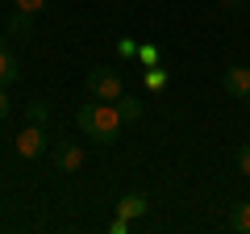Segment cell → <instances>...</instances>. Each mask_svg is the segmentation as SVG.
Segmentation results:
<instances>
[{
    "label": "cell",
    "instance_id": "1",
    "mask_svg": "<svg viewBox=\"0 0 250 234\" xmlns=\"http://www.w3.org/2000/svg\"><path fill=\"white\" fill-rule=\"evenodd\" d=\"M75 121H80V130L92 138V142H100V146H113L117 134H121V126H125L113 100H92V105H83Z\"/></svg>",
    "mask_w": 250,
    "mask_h": 234
},
{
    "label": "cell",
    "instance_id": "2",
    "mask_svg": "<svg viewBox=\"0 0 250 234\" xmlns=\"http://www.w3.org/2000/svg\"><path fill=\"white\" fill-rule=\"evenodd\" d=\"M121 92H125L121 71H113V67H92L88 71V96L92 100H117Z\"/></svg>",
    "mask_w": 250,
    "mask_h": 234
},
{
    "label": "cell",
    "instance_id": "3",
    "mask_svg": "<svg viewBox=\"0 0 250 234\" xmlns=\"http://www.w3.org/2000/svg\"><path fill=\"white\" fill-rule=\"evenodd\" d=\"M42 151H46V134H42V126L29 121V126L17 134V155H21V159H38Z\"/></svg>",
    "mask_w": 250,
    "mask_h": 234
},
{
    "label": "cell",
    "instance_id": "4",
    "mask_svg": "<svg viewBox=\"0 0 250 234\" xmlns=\"http://www.w3.org/2000/svg\"><path fill=\"white\" fill-rule=\"evenodd\" d=\"M221 88L229 92V96L246 100V96H250V67H225V75H221Z\"/></svg>",
    "mask_w": 250,
    "mask_h": 234
},
{
    "label": "cell",
    "instance_id": "5",
    "mask_svg": "<svg viewBox=\"0 0 250 234\" xmlns=\"http://www.w3.org/2000/svg\"><path fill=\"white\" fill-rule=\"evenodd\" d=\"M54 167H59V171H80L83 167V146L59 142V146H54Z\"/></svg>",
    "mask_w": 250,
    "mask_h": 234
},
{
    "label": "cell",
    "instance_id": "6",
    "mask_svg": "<svg viewBox=\"0 0 250 234\" xmlns=\"http://www.w3.org/2000/svg\"><path fill=\"white\" fill-rule=\"evenodd\" d=\"M146 213V197L142 192H125L121 201H117V217H125V222H129V217H142Z\"/></svg>",
    "mask_w": 250,
    "mask_h": 234
},
{
    "label": "cell",
    "instance_id": "7",
    "mask_svg": "<svg viewBox=\"0 0 250 234\" xmlns=\"http://www.w3.org/2000/svg\"><path fill=\"white\" fill-rule=\"evenodd\" d=\"M17 59H13V54H9V46H4V42H0V88H9V84L13 80H17Z\"/></svg>",
    "mask_w": 250,
    "mask_h": 234
},
{
    "label": "cell",
    "instance_id": "8",
    "mask_svg": "<svg viewBox=\"0 0 250 234\" xmlns=\"http://www.w3.org/2000/svg\"><path fill=\"white\" fill-rule=\"evenodd\" d=\"M113 105H117V113H121V121H138V117H142V100H138V96H125V92H121Z\"/></svg>",
    "mask_w": 250,
    "mask_h": 234
},
{
    "label": "cell",
    "instance_id": "9",
    "mask_svg": "<svg viewBox=\"0 0 250 234\" xmlns=\"http://www.w3.org/2000/svg\"><path fill=\"white\" fill-rule=\"evenodd\" d=\"M29 29H34V13H25V9H13V13H9V34L25 38Z\"/></svg>",
    "mask_w": 250,
    "mask_h": 234
},
{
    "label": "cell",
    "instance_id": "10",
    "mask_svg": "<svg viewBox=\"0 0 250 234\" xmlns=\"http://www.w3.org/2000/svg\"><path fill=\"white\" fill-rule=\"evenodd\" d=\"M229 226H233L238 234H250V197L233 205V213H229Z\"/></svg>",
    "mask_w": 250,
    "mask_h": 234
},
{
    "label": "cell",
    "instance_id": "11",
    "mask_svg": "<svg viewBox=\"0 0 250 234\" xmlns=\"http://www.w3.org/2000/svg\"><path fill=\"white\" fill-rule=\"evenodd\" d=\"M46 117H50V105L46 100H29V121L34 126H46Z\"/></svg>",
    "mask_w": 250,
    "mask_h": 234
},
{
    "label": "cell",
    "instance_id": "12",
    "mask_svg": "<svg viewBox=\"0 0 250 234\" xmlns=\"http://www.w3.org/2000/svg\"><path fill=\"white\" fill-rule=\"evenodd\" d=\"M13 4H17V9H25V13H42L50 0H13Z\"/></svg>",
    "mask_w": 250,
    "mask_h": 234
},
{
    "label": "cell",
    "instance_id": "13",
    "mask_svg": "<svg viewBox=\"0 0 250 234\" xmlns=\"http://www.w3.org/2000/svg\"><path fill=\"white\" fill-rule=\"evenodd\" d=\"M238 171H242V176H250V142L238 151Z\"/></svg>",
    "mask_w": 250,
    "mask_h": 234
},
{
    "label": "cell",
    "instance_id": "14",
    "mask_svg": "<svg viewBox=\"0 0 250 234\" xmlns=\"http://www.w3.org/2000/svg\"><path fill=\"white\" fill-rule=\"evenodd\" d=\"M4 117H9V92L0 88V121H4Z\"/></svg>",
    "mask_w": 250,
    "mask_h": 234
},
{
    "label": "cell",
    "instance_id": "15",
    "mask_svg": "<svg viewBox=\"0 0 250 234\" xmlns=\"http://www.w3.org/2000/svg\"><path fill=\"white\" fill-rule=\"evenodd\" d=\"M242 4H246V0H221V9H225V13H238Z\"/></svg>",
    "mask_w": 250,
    "mask_h": 234
},
{
    "label": "cell",
    "instance_id": "16",
    "mask_svg": "<svg viewBox=\"0 0 250 234\" xmlns=\"http://www.w3.org/2000/svg\"><path fill=\"white\" fill-rule=\"evenodd\" d=\"M246 9H250V0H246Z\"/></svg>",
    "mask_w": 250,
    "mask_h": 234
},
{
    "label": "cell",
    "instance_id": "17",
    "mask_svg": "<svg viewBox=\"0 0 250 234\" xmlns=\"http://www.w3.org/2000/svg\"><path fill=\"white\" fill-rule=\"evenodd\" d=\"M246 100H250V96H246Z\"/></svg>",
    "mask_w": 250,
    "mask_h": 234
}]
</instances>
